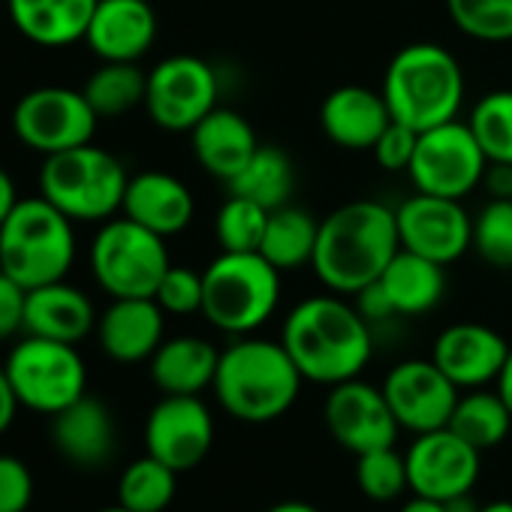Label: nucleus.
Returning a JSON list of instances; mask_svg holds the SVG:
<instances>
[{
  "label": "nucleus",
  "instance_id": "obj_1",
  "mask_svg": "<svg viewBox=\"0 0 512 512\" xmlns=\"http://www.w3.org/2000/svg\"><path fill=\"white\" fill-rule=\"evenodd\" d=\"M398 250L395 208L377 199H356L320 220L311 269L329 293L356 296L380 281Z\"/></svg>",
  "mask_w": 512,
  "mask_h": 512
},
{
  "label": "nucleus",
  "instance_id": "obj_2",
  "mask_svg": "<svg viewBox=\"0 0 512 512\" xmlns=\"http://www.w3.org/2000/svg\"><path fill=\"white\" fill-rule=\"evenodd\" d=\"M281 344L305 380L338 386L365 371L374 353L371 323L338 293L299 302L281 329Z\"/></svg>",
  "mask_w": 512,
  "mask_h": 512
},
{
  "label": "nucleus",
  "instance_id": "obj_3",
  "mask_svg": "<svg viewBox=\"0 0 512 512\" xmlns=\"http://www.w3.org/2000/svg\"><path fill=\"white\" fill-rule=\"evenodd\" d=\"M302 383L305 377L281 341L244 335L220 353L211 389L232 419L263 425L296 404Z\"/></svg>",
  "mask_w": 512,
  "mask_h": 512
},
{
  "label": "nucleus",
  "instance_id": "obj_4",
  "mask_svg": "<svg viewBox=\"0 0 512 512\" xmlns=\"http://www.w3.org/2000/svg\"><path fill=\"white\" fill-rule=\"evenodd\" d=\"M392 121L425 133L449 124L464 106V70L437 43H410L392 55L380 88Z\"/></svg>",
  "mask_w": 512,
  "mask_h": 512
},
{
  "label": "nucleus",
  "instance_id": "obj_5",
  "mask_svg": "<svg viewBox=\"0 0 512 512\" xmlns=\"http://www.w3.org/2000/svg\"><path fill=\"white\" fill-rule=\"evenodd\" d=\"M281 275L260 250H223L202 272V317L235 338L256 332L281 305Z\"/></svg>",
  "mask_w": 512,
  "mask_h": 512
},
{
  "label": "nucleus",
  "instance_id": "obj_6",
  "mask_svg": "<svg viewBox=\"0 0 512 512\" xmlns=\"http://www.w3.org/2000/svg\"><path fill=\"white\" fill-rule=\"evenodd\" d=\"M73 260V220L46 196L19 199L13 214L0 223V272H7L25 290L64 281Z\"/></svg>",
  "mask_w": 512,
  "mask_h": 512
},
{
  "label": "nucleus",
  "instance_id": "obj_7",
  "mask_svg": "<svg viewBox=\"0 0 512 512\" xmlns=\"http://www.w3.org/2000/svg\"><path fill=\"white\" fill-rule=\"evenodd\" d=\"M127 169L97 145H79L46 157L40 193L70 220H109L124 205Z\"/></svg>",
  "mask_w": 512,
  "mask_h": 512
},
{
  "label": "nucleus",
  "instance_id": "obj_8",
  "mask_svg": "<svg viewBox=\"0 0 512 512\" xmlns=\"http://www.w3.org/2000/svg\"><path fill=\"white\" fill-rule=\"evenodd\" d=\"M169 266L166 238L130 217L106 220L94 235L91 272L112 299H154Z\"/></svg>",
  "mask_w": 512,
  "mask_h": 512
},
{
  "label": "nucleus",
  "instance_id": "obj_9",
  "mask_svg": "<svg viewBox=\"0 0 512 512\" xmlns=\"http://www.w3.org/2000/svg\"><path fill=\"white\" fill-rule=\"evenodd\" d=\"M7 377L22 407L55 416L88 389V368L76 344L28 335L7 356Z\"/></svg>",
  "mask_w": 512,
  "mask_h": 512
},
{
  "label": "nucleus",
  "instance_id": "obj_10",
  "mask_svg": "<svg viewBox=\"0 0 512 512\" xmlns=\"http://www.w3.org/2000/svg\"><path fill=\"white\" fill-rule=\"evenodd\" d=\"M488 160L473 139L467 121H449L419 133L416 151L410 160V181L416 193L464 199L476 187H482Z\"/></svg>",
  "mask_w": 512,
  "mask_h": 512
},
{
  "label": "nucleus",
  "instance_id": "obj_11",
  "mask_svg": "<svg viewBox=\"0 0 512 512\" xmlns=\"http://www.w3.org/2000/svg\"><path fill=\"white\" fill-rule=\"evenodd\" d=\"M220 100L217 70L196 55L163 58L148 73L145 109L166 133H190Z\"/></svg>",
  "mask_w": 512,
  "mask_h": 512
},
{
  "label": "nucleus",
  "instance_id": "obj_12",
  "mask_svg": "<svg viewBox=\"0 0 512 512\" xmlns=\"http://www.w3.org/2000/svg\"><path fill=\"white\" fill-rule=\"evenodd\" d=\"M97 121L100 115L82 91L55 85L28 91L13 109L16 136L43 157L88 145L97 133Z\"/></svg>",
  "mask_w": 512,
  "mask_h": 512
},
{
  "label": "nucleus",
  "instance_id": "obj_13",
  "mask_svg": "<svg viewBox=\"0 0 512 512\" xmlns=\"http://www.w3.org/2000/svg\"><path fill=\"white\" fill-rule=\"evenodd\" d=\"M401 247L440 266H452L473 247V217L461 199L416 193L395 208Z\"/></svg>",
  "mask_w": 512,
  "mask_h": 512
},
{
  "label": "nucleus",
  "instance_id": "obj_14",
  "mask_svg": "<svg viewBox=\"0 0 512 512\" xmlns=\"http://www.w3.org/2000/svg\"><path fill=\"white\" fill-rule=\"evenodd\" d=\"M383 395L398 419L401 428L413 434H428L437 428H446L452 419V410L458 404V386L437 368L434 359H407L398 362L386 380Z\"/></svg>",
  "mask_w": 512,
  "mask_h": 512
},
{
  "label": "nucleus",
  "instance_id": "obj_15",
  "mask_svg": "<svg viewBox=\"0 0 512 512\" xmlns=\"http://www.w3.org/2000/svg\"><path fill=\"white\" fill-rule=\"evenodd\" d=\"M214 446V419L199 395H163L145 422L148 455L184 473L205 461Z\"/></svg>",
  "mask_w": 512,
  "mask_h": 512
},
{
  "label": "nucleus",
  "instance_id": "obj_16",
  "mask_svg": "<svg viewBox=\"0 0 512 512\" xmlns=\"http://www.w3.org/2000/svg\"><path fill=\"white\" fill-rule=\"evenodd\" d=\"M326 428L353 455L389 449L401 431L383 389L359 377L332 386L326 398Z\"/></svg>",
  "mask_w": 512,
  "mask_h": 512
},
{
  "label": "nucleus",
  "instance_id": "obj_17",
  "mask_svg": "<svg viewBox=\"0 0 512 512\" xmlns=\"http://www.w3.org/2000/svg\"><path fill=\"white\" fill-rule=\"evenodd\" d=\"M479 449L461 440L452 428H437L416 434L407 449V479L410 491L434 500H452L470 494L479 479Z\"/></svg>",
  "mask_w": 512,
  "mask_h": 512
},
{
  "label": "nucleus",
  "instance_id": "obj_18",
  "mask_svg": "<svg viewBox=\"0 0 512 512\" xmlns=\"http://www.w3.org/2000/svg\"><path fill=\"white\" fill-rule=\"evenodd\" d=\"M509 350V341L491 326L455 323L437 335L431 359L458 389H482L488 383H497Z\"/></svg>",
  "mask_w": 512,
  "mask_h": 512
},
{
  "label": "nucleus",
  "instance_id": "obj_19",
  "mask_svg": "<svg viewBox=\"0 0 512 512\" xmlns=\"http://www.w3.org/2000/svg\"><path fill=\"white\" fill-rule=\"evenodd\" d=\"M85 40L100 61L139 64L157 40V13L148 0H100Z\"/></svg>",
  "mask_w": 512,
  "mask_h": 512
},
{
  "label": "nucleus",
  "instance_id": "obj_20",
  "mask_svg": "<svg viewBox=\"0 0 512 512\" xmlns=\"http://www.w3.org/2000/svg\"><path fill=\"white\" fill-rule=\"evenodd\" d=\"M121 211L139 226L169 238L190 226L196 214V202H193L190 187L181 178L160 172V169H148L127 181Z\"/></svg>",
  "mask_w": 512,
  "mask_h": 512
},
{
  "label": "nucleus",
  "instance_id": "obj_21",
  "mask_svg": "<svg viewBox=\"0 0 512 512\" xmlns=\"http://www.w3.org/2000/svg\"><path fill=\"white\" fill-rule=\"evenodd\" d=\"M163 308L157 299H112L97 320V338L109 359L121 365L145 362L163 344Z\"/></svg>",
  "mask_w": 512,
  "mask_h": 512
},
{
  "label": "nucleus",
  "instance_id": "obj_22",
  "mask_svg": "<svg viewBox=\"0 0 512 512\" xmlns=\"http://www.w3.org/2000/svg\"><path fill=\"white\" fill-rule=\"evenodd\" d=\"M190 145H193V157L199 160V166L229 184L260 148V139H256L250 121L226 106L211 109L193 130H190Z\"/></svg>",
  "mask_w": 512,
  "mask_h": 512
},
{
  "label": "nucleus",
  "instance_id": "obj_23",
  "mask_svg": "<svg viewBox=\"0 0 512 512\" xmlns=\"http://www.w3.org/2000/svg\"><path fill=\"white\" fill-rule=\"evenodd\" d=\"M320 124L329 142L347 151H371L380 133L392 124L380 91L362 85L335 88L320 106Z\"/></svg>",
  "mask_w": 512,
  "mask_h": 512
},
{
  "label": "nucleus",
  "instance_id": "obj_24",
  "mask_svg": "<svg viewBox=\"0 0 512 512\" xmlns=\"http://www.w3.org/2000/svg\"><path fill=\"white\" fill-rule=\"evenodd\" d=\"M52 443L67 461L79 467H100L115 452V419L100 398L85 392L52 416Z\"/></svg>",
  "mask_w": 512,
  "mask_h": 512
},
{
  "label": "nucleus",
  "instance_id": "obj_25",
  "mask_svg": "<svg viewBox=\"0 0 512 512\" xmlns=\"http://www.w3.org/2000/svg\"><path fill=\"white\" fill-rule=\"evenodd\" d=\"M97 329V314L91 299L64 281L28 290L25 302V332L49 341L79 344Z\"/></svg>",
  "mask_w": 512,
  "mask_h": 512
},
{
  "label": "nucleus",
  "instance_id": "obj_26",
  "mask_svg": "<svg viewBox=\"0 0 512 512\" xmlns=\"http://www.w3.org/2000/svg\"><path fill=\"white\" fill-rule=\"evenodd\" d=\"M100 0H7L19 34L46 49H61L85 40Z\"/></svg>",
  "mask_w": 512,
  "mask_h": 512
},
{
  "label": "nucleus",
  "instance_id": "obj_27",
  "mask_svg": "<svg viewBox=\"0 0 512 512\" xmlns=\"http://www.w3.org/2000/svg\"><path fill=\"white\" fill-rule=\"evenodd\" d=\"M220 350L196 335L163 341L151 356V377L163 395H199L214 386Z\"/></svg>",
  "mask_w": 512,
  "mask_h": 512
},
{
  "label": "nucleus",
  "instance_id": "obj_28",
  "mask_svg": "<svg viewBox=\"0 0 512 512\" xmlns=\"http://www.w3.org/2000/svg\"><path fill=\"white\" fill-rule=\"evenodd\" d=\"M380 287L398 317H422L434 311L446 293V266L401 247L380 275Z\"/></svg>",
  "mask_w": 512,
  "mask_h": 512
},
{
  "label": "nucleus",
  "instance_id": "obj_29",
  "mask_svg": "<svg viewBox=\"0 0 512 512\" xmlns=\"http://www.w3.org/2000/svg\"><path fill=\"white\" fill-rule=\"evenodd\" d=\"M320 220L299 208V205H281L269 214V226L260 244V253L281 272H296L311 266L317 250Z\"/></svg>",
  "mask_w": 512,
  "mask_h": 512
},
{
  "label": "nucleus",
  "instance_id": "obj_30",
  "mask_svg": "<svg viewBox=\"0 0 512 512\" xmlns=\"http://www.w3.org/2000/svg\"><path fill=\"white\" fill-rule=\"evenodd\" d=\"M226 187L235 196L253 199L263 208L275 211L281 205H290V196L296 190V166L284 148L260 145L250 157V163Z\"/></svg>",
  "mask_w": 512,
  "mask_h": 512
},
{
  "label": "nucleus",
  "instance_id": "obj_31",
  "mask_svg": "<svg viewBox=\"0 0 512 512\" xmlns=\"http://www.w3.org/2000/svg\"><path fill=\"white\" fill-rule=\"evenodd\" d=\"M446 428H452L473 449L485 452L506 440V434L512 428V413H509L506 401L500 398V392L470 389L467 395L458 398Z\"/></svg>",
  "mask_w": 512,
  "mask_h": 512
},
{
  "label": "nucleus",
  "instance_id": "obj_32",
  "mask_svg": "<svg viewBox=\"0 0 512 512\" xmlns=\"http://www.w3.org/2000/svg\"><path fill=\"white\" fill-rule=\"evenodd\" d=\"M145 91L148 73L127 61H103V67H97L82 88L85 100L100 118H118L136 106H145Z\"/></svg>",
  "mask_w": 512,
  "mask_h": 512
},
{
  "label": "nucleus",
  "instance_id": "obj_33",
  "mask_svg": "<svg viewBox=\"0 0 512 512\" xmlns=\"http://www.w3.org/2000/svg\"><path fill=\"white\" fill-rule=\"evenodd\" d=\"M175 470L154 455L133 461L118 479V503L130 512H163L175 497Z\"/></svg>",
  "mask_w": 512,
  "mask_h": 512
},
{
  "label": "nucleus",
  "instance_id": "obj_34",
  "mask_svg": "<svg viewBox=\"0 0 512 512\" xmlns=\"http://www.w3.org/2000/svg\"><path fill=\"white\" fill-rule=\"evenodd\" d=\"M467 127L488 163L512 166V91H491L470 109Z\"/></svg>",
  "mask_w": 512,
  "mask_h": 512
},
{
  "label": "nucleus",
  "instance_id": "obj_35",
  "mask_svg": "<svg viewBox=\"0 0 512 512\" xmlns=\"http://www.w3.org/2000/svg\"><path fill=\"white\" fill-rule=\"evenodd\" d=\"M269 208H263L260 202L244 199L229 193V199L220 205L217 217H214V235L217 244L223 250L232 253H250V250H260L266 226H269Z\"/></svg>",
  "mask_w": 512,
  "mask_h": 512
},
{
  "label": "nucleus",
  "instance_id": "obj_36",
  "mask_svg": "<svg viewBox=\"0 0 512 512\" xmlns=\"http://www.w3.org/2000/svg\"><path fill=\"white\" fill-rule=\"evenodd\" d=\"M452 25L479 43L512 40V0H446Z\"/></svg>",
  "mask_w": 512,
  "mask_h": 512
},
{
  "label": "nucleus",
  "instance_id": "obj_37",
  "mask_svg": "<svg viewBox=\"0 0 512 512\" xmlns=\"http://www.w3.org/2000/svg\"><path fill=\"white\" fill-rule=\"evenodd\" d=\"M494 269H512V199H488L473 217V247Z\"/></svg>",
  "mask_w": 512,
  "mask_h": 512
},
{
  "label": "nucleus",
  "instance_id": "obj_38",
  "mask_svg": "<svg viewBox=\"0 0 512 512\" xmlns=\"http://www.w3.org/2000/svg\"><path fill=\"white\" fill-rule=\"evenodd\" d=\"M356 482L365 497H371L377 503H389L410 488L407 458L398 455L392 446L356 455Z\"/></svg>",
  "mask_w": 512,
  "mask_h": 512
},
{
  "label": "nucleus",
  "instance_id": "obj_39",
  "mask_svg": "<svg viewBox=\"0 0 512 512\" xmlns=\"http://www.w3.org/2000/svg\"><path fill=\"white\" fill-rule=\"evenodd\" d=\"M154 299L166 314L175 317H187L196 311L202 314V275L187 266H169Z\"/></svg>",
  "mask_w": 512,
  "mask_h": 512
},
{
  "label": "nucleus",
  "instance_id": "obj_40",
  "mask_svg": "<svg viewBox=\"0 0 512 512\" xmlns=\"http://www.w3.org/2000/svg\"><path fill=\"white\" fill-rule=\"evenodd\" d=\"M34 497L31 467L16 455H0V512H28Z\"/></svg>",
  "mask_w": 512,
  "mask_h": 512
},
{
  "label": "nucleus",
  "instance_id": "obj_41",
  "mask_svg": "<svg viewBox=\"0 0 512 512\" xmlns=\"http://www.w3.org/2000/svg\"><path fill=\"white\" fill-rule=\"evenodd\" d=\"M416 139L419 133L392 121L380 139L374 142V160L386 169V172H407L410 169V160H413V151H416Z\"/></svg>",
  "mask_w": 512,
  "mask_h": 512
},
{
  "label": "nucleus",
  "instance_id": "obj_42",
  "mask_svg": "<svg viewBox=\"0 0 512 512\" xmlns=\"http://www.w3.org/2000/svg\"><path fill=\"white\" fill-rule=\"evenodd\" d=\"M25 302L28 290L7 272H0V341H10L25 329Z\"/></svg>",
  "mask_w": 512,
  "mask_h": 512
},
{
  "label": "nucleus",
  "instance_id": "obj_43",
  "mask_svg": "<svg viewBox=\"0 0 512 512\" xmlns=\"http://www.w3.org/2000/svg\"><path fill=\"white\" fill-rule=\"evenodd\" d=\"M353 299H356L353 305L359 308V314H362L371 326H377V323H386V320L398 317V314H395V308H392V302H389V296H386V290L380 287V281L368 284V287H365V290H359Z\"/></svg>",
  "mask_w": 512,
  "mask_h": 512
},
{
  "label": "nucleus",
  "instance_id": "obj_44",
  "mask_svg": "<svg viewBox=\"0 0 512 512\" xmlns=\"http://www.w3.org/2000/svg\"><path fill=\"white\" fill-rule=\"evenodd\" d=\"M482 187L491 199H512V166L509 163H488Z\"/></svg>",
  "mask_w": 512,
  "mask_h": 512
},
{
  "label": "nucleus",
  "instance_id": "obj_45",
  "mask_svg": "<svg viewBox=\"0 0 512 512\" xmlns=\"http://www.w3.org/2000/svg\"><path fill=\"white\" fill-rule=\"evenodd\" d=\"M19 398H16V389L7 377V368L0 365V434H7L13 419H16V410H19Z\"/></svg>",
  "mask_w": 512,
  "mask_h": 512
},
{
  "label": "nucleus",
  "instance_id": "obj_46",
  "mask_svg": "<svg viewBox=\"0 0 512 512\" xmlns=\"http://www.w3.org/2000/svg\"><path fill=\"white\" fill-rule=\"evenodd\" d=\"M19 205V190H16V181L10 178V172L0 166V223H4L13 208Z\"/></svg>",
  "mask_w": 512,
  "mask_h": 512
},
{
  "label": "nucleus",
  "instance_id": "obj_47",
  "mask_svg": "<svg viewBox=\"0 0 512 512\" xmlns=\"http://www.w3.org/2000/svg\"><path fill=\"white\" fill-rule=\"evenodd\" d=\"M401 512H449V509H446V500H434V497L416 494V497H410V500L401 506Z\"/></svg>",
  "mask_w": 512,
  "mask_h": 512
},
{
  "label": "nucleus",
  "instance_id": "obj_48",
  "mask_svg": "<svg viewBox=\"0 0 512 512\" xmlns=\"http://www.w3.org/2000/svg\"><path fill=\"white\" fill-rule=\"evenodd\" d=\"M497 392H500V398L506 401V407L512 413V350H509V359H506V365H503V371L497 377Z\"/></svg>",
  "mask_w": 512,
  "mask_h": 512
},
{
  "label": "nucleus",
  "instance_id": "obj_49",
  "mask_svg": "<svg viewBox=\"0 0 512 512\" xmlns=\"http://www.w3.org/2000/svg\"><path fill=\"white\" fill-rule=\"evenodd\" d=\"M266 512H320V509L311 506V503H305V500H284V503H275Z\"/></svg>",
  "mask_w": 512,
  "mask_h": 512
},
{
  "label": "nucleus",
  "instance_id": "obj_50",
  "mask_svg": "<svg viewBox=\"0 0 512 512\" xmlns=\"http://www.w3.org/2000/svg\"><path fill=\"white\" fill-rule=\"evenodd\" d=\"M446 509H449V512H479L482 506H476L470 494H461V497L446 500Z\"/></svg>",
  "mask_w": 512,
  "mask_h": 512
},
{
  "label": "nucleus",
  "instance_id": "obj_51",
  "mask_svg": "<svg viewBox=\"0 0 512 512\" xmlns=\"http://www.w3.org/2000/svg\"><path fill=\"white\" fill-rule=\"evenodd\" d=\"M479 512H512V503L509 500H494V503L482 506Z\"/></svg>",
  "mask_w": 512,
  "mask_h": 512
},
{
  "label": "nucleus",
  "instance_id": "obj_52",
  "mask_svg": "<svg viewBox=\"0 0 512 512\" xmlns=\"http://www.w3.org/2000/svg\"><path fill=\"white\" fill-rule=\"evenodd\" d=\"M100 512H130V509L118 503V506H106V509H100Z\"/></svg>",
  "mask_w": 512,
  "mask_h": 512
}]
</instances>
